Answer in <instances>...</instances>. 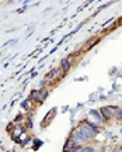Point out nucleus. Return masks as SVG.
Instances as JSON below:
<instances>
[{
	"mask_svg": "<svg viewBox=\"0 0 122 152\" xmlns=\"http://www.w3.org/2000/svg\"><path fill=\"white\" fill-rule=\"evenodd\" d=\"M100 111H101V115H102L104 120H108L112 117V113H111V110H110V107H102Z\"/></svg>",
	"mask_w": 122,
	"mask_h": 152,
	"instance_id": "1",
	"label": "nucleus"
},
{
	"mask_svg": "<svg viewBox=\"0 0 122 152\" xmlns=\"http://www.w3.org/2000/svg\"><path fill=\"white\" fill-rule=\"evenodd\" d=\"M110 110H111V113L117 117V118L122 120V109H119V107H110Z\"/></svg>",
	"mask_w": 122,
	"mask_h": 152,
	"instance_id": "2",
	"label": "nucleus"
},
{
	"mask_svg": "<svg viewBox=\"0 0 122 152\" xmlns=\"http://www.w3.org/2000/svg\"><path fill=\"white\" fill-rule=\"evenodd\" d=\"M74 147H76V142L73 141V138H70L69 141H68V144L65 145V152H70Z\"/></svg>",
	"mask_w": 122,
	"mask_h": 152,
	"instance_id": "3",
	"label": "nucleus"
},
{
	"mask_svg": "<svg viewBox=\"0 0 122 152\" xmlns=\"http://www.w3.org/2000/svg\"><path fill=\"white\" fill-rule=\"evenodd\" d=\"M31 99L32 100H35V102H41V96H39V92L38 90H34L31 93Z\"/></svg>",
	"mask_w": 122,
	"mask_h": 152,
	"instance_id": "4",
	"label": "nucleus"
},
{
	"mask_svg": "<svg viewBox=\"0 0 122 152\" xmlns=\"http://www.w3.org/2000/svg\"><path fill=\"white\" fill-rule=\"evenodd\" d=\"M70 68V62L68 59H65L63 62H62V69H63V72H68Z\"/></svg>",
	"mask_w": 122,
	"mask_h": 152,
	"instance_id": "5",
	"label": "nucleus"
},
{
	"mask_svg": "<svg viewBox=\"0 0 122 152\" xmlns=\"http://www.w3.org/2000/svg\"><path fill=\"white\" fill-rule=\"evenodd\" d=\"M39 96H41V102H42V100H45V99H46V96H48V90H46V89L41 90V92H39Z\"/></svg>",
	"mask_w": 122,
	"mask_h": 152,
	"instance_id": "6",
	"label": "nucleus"
},
{
	"mask_svg": "<svg viewBox=\"0 0 122 152\" xmlns=\"http://www.w3.org/2000/svg\"><path fill=\"white\" fill-rule=\"evenodd\" d=\"M81 151H83V148L80 147V145H76V147H74L70 152H81Z\"/></svg>",
	"mask_w": 122,
	"mask_h": 152,
	"instance_id": "7",
	"label": "nucleus"
},
{
	"mask_svg": "<svg viewBox=\"0 0 122 152\" xmlns=\"http://www.w3.org/2000/svg\"><path fill=\"white\" fill-rule=\"evenodd\" d=\"M81 152H96V151H94L91 147H86V148H83V151Z\"/></svg>",
	"mask_w": 122,
	"mask_h": 152,
	"instance_id": "8",
	"label": "nucleus"
},
{
	"mask_svg": "<svg viewBox=\"0 0 122 152\" xmlns=\"http://www.w3.org/2000/svg\"><path fill=\"white\" fill-rule=\"evenodd\" d=\"M96 152H102V151H96Z\"/></svg>",
	"mask_w": 122,
	"mask_h": 152,
	"instance_id": "9",
	"label": "nucleus"
}]
</instances>
